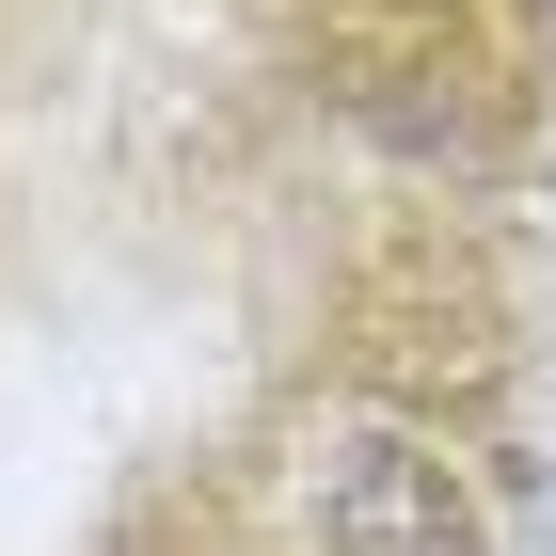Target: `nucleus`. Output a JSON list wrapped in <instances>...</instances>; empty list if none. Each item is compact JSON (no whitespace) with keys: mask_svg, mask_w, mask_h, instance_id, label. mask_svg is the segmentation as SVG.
<instances>
[{"mask_svg":"<svg viewBox=\"0 0 556 556\" xmlns=\"http://www.w3.org/2000/svg\"><path fill=\"white\" fill-rule=\"evenodd\" d=\"M302 541L318 556H462L445 462L397 445V429H318L302 445Z\"/></svg>","mask_w":556,"mask_h":556,"instance_id":"1","label":"nucleus"}]
</instances>
